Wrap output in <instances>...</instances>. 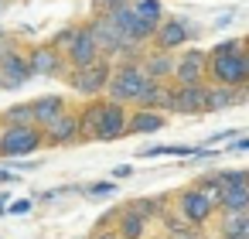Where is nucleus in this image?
Instances as JSON below:
<instances>
[{
  "label": "nucleus",
  "instance_id": "f704fd0d",
  "mask_svg": "<svg viewBox=\"0 0 249 239\" xmlns=\"http://www.w3.org/2000/svg\"><path fill=\"white\" fill-rule=\"evenodd\" d=\"M7 208V195H0V212H4Z\"/></svg>",
  "mask_w": 249,
  "mask_h": 239
},
{
  "label": "nucleus",
  "instance_id": "6ab92c4d",
  "mask_svg": "<svg viewBox=\"0 0 249 239\" xmlns=\"http://www.w3.org/2000/svg\"><path fill=\"white\" fill-rule=\"evenodd\" d=\"M103 106H106V99H103V96H92V99H86L82 110H75L82 140H92V133H96V127H99V116H103Z\"/></svg>",
  "mask_w": 249,
  "mask_h": 239
},
{
  "label": "nucleus",
  "instance_id": "4be33fe9",
  "mask_svg": "<svg viewBox=\"0 0 249 239\" xmlns=\"http://www.w3.org/2000/svg\"><path fill=\"white\" fill-rule=\"evenodd\" d=\"M130 11H133L137 18L150 21V24H160V18H164V0H130Z\"/></svg>",
  "mask_w": 249,
  "mask_h": 239
},
{
  "label": "nucleus",
  "instance_id": "473e14b6",
  "mask_svg": "<svg viewBox=\"0 0 249 239\" xmlns=\"http://www.w3.org/2000/svg\"><path fill=\"white\" fill-rule=\"evenodd\" d=\"M11 181H18V178H14L11 171H0V184H11Z\"/></svg>",
  "mask_w": 249,
  "mask_h": 239
},
{
  "label": "nucleus",
  "instance_id": "f03ea898",
  "mask_svg": "<svg viewBox=\"0 0 249 239\" xmlns=\"http://www.w3.org/2000/svg\"><path fill=\"white\" fill-rule=\"evenodd\" d=\"M143 82H147V75H143L140 62H113V69H109V82H106L103 96H106L109 103L133 106V99L140 96Z\"/></svg>",
  "mask_w": 249,
  "mask_h": 239
},
{
  "label": "nucleus",
  "instance_id": "72a5a7b5",
  "mask_svg": "<svg viewBox=\"0 0 249 239\" xmlns=\"http://www.w3.org/2000/svg\"><path fill=\"white\" fill-rule=\"evenodd\" d=\"M31 208V202H18V205H11V212H28Z\"/></svg>",
  "mask_w": 249,
  "mask_h": 239
},
{
  "label": "nucleus",
  "instance_id": "7ed1b4c3",
  "mask_svg": "<svg viewBox=\"0 0 249 239\" xmlns=\"http://www.w3.org/2000/svg\"><path fill=\"white\" fill-rule=\"evenodd\" d=\"M109 69H113L109 58H96V62H89V65H82V69H69V72H65V82H69L79 96L92 99V96H103V89H106V82H109Z\"/></svg>",
  "mask_w": 249,
  "mask_h": 239
},
{
  "label": "nucleus",
  "instance_id": "aec40b11",
  "mask_svg": "<svg viewBox=\"0 0 249 239\" xmlns=\"http://www.w3.org/2000/svg\"><path fill=\"white\" fill-rule=\"evenodd\" d=\"M113 229H116L120 239H143V232H147V219L137 215V212H130V208H123V212L116 215Z\"/></svg>",
  "mask_w": 249,
  "mask_h": 239
},
{
  "label": "nucleus",
  "instance_id": "4468645a",
  "mask_svg": "<svg viewBox=\"0 0 249 239\" xmlns=\"http://www.w3.org/2000/svg\"><path fill=\"white\" fill-rule=\"evenodd\" d=\"M171 82H178V86L205 82V52L188 48L184 55H174V75H171Z\"/></svg>",
  "mask_w": 249,
  "mask_h": 239
},
{
  "label": "nucleus",
  "instance_id": "f8f14e48",
  "mask_svg": "<svg viewBox=\"0 0 249 239\" xmlns=\"http://www.w3.org/2000/svg\"><path fill=\"white\" fill-rule=\"evenodd\" d=\"M45 144H52V147L82 144V130H79V120H75V110H72V106H69L52 127H45Z\"/></svg>",
  "mask_w": 249,
  "mask_h": 239
},
{
  "label": "nucleus",
  "instance_id": "bb28decb",
  "mask_svg": "<svg viewBox=\"0 0 249 239\" xmlns=\"http://www.w3.org/2000/svg\"><path fill=\"white\" fill-rule=\"evenodd\" d=\"M184 225H191L184 215H167V212H164V229H167V236L178 232V229H184Z\"/></svg>",
  "mask_w": 249,
  "mask_h": 239
},
{
  "label": "nucleus",
  "instance_id": "6e6552de",
  "mask_svg": "<svg viewBox=\"0 0 249 239\" xmlns=\"http://www.w3.org/2000/svg\"><path fill=\"white\" fill-rule=\"evenodd\" d=\"M86 28H89V35H92V41H96V48H99V55H103V58H113V55H116V48L123 45L120 28H116V24H113V18H109V14H103V11H96V14L86 21Z\"/></svg>",
  "mask_w": 249,
  "mask_h": 239
},
{
  "label": "nucleus",
  "instance_id": "cd10ccee",
  "mask_svg": "<svg viewBox=\"0 0 249 239\" xmlns=\"http://www.w3.org/2000/svg\"><path fill=\"white\" fill-rule=\"evenodd\" d=\"M92 4H96V11H103V14H113V11L126 7L130 0H92Z\"/></svg>",
  "mask_w": 249,
  "mask_h": 239
},
{
  "label": "nucleus",
  "instance_id": "0eeeda50",
  "mask_svg": "<svg viewBox=\"0 0 249 239\" xmlns=\"http://www.w3.org/2000/svg\"><path fill=\"white\" fill-rule=\"evenodd\" d=\"M24 58H28L31 75H48V79H55V75H65V72H69L65 55H62L55 45H48V41H41V45H35L31 52H24Z\"/></svg>",
  "mask_w": 249,
  "mask_h": 239
},
{
  "label": "nucleus",
  "instance_id": "423d86ee",
  "mask_svg": "<svg viewBox=\"0 0 249 239\" xmlns=\"http://www.w3.org/2000/svg\"><path fill=\"white\" fill-rule=\"evenodd\" d=\"M205 86H208V82H191V86H178V82H171V86H167L164 113H181V116L205 113Z\"/></svg>",
  "mask_w": 249,
  "mask_h": 239
},
{
  "label": "nucleus",
  "instance_id": "f257e3e1",
  "mask_svg": "<svg viewBox=\"0 0 249 239\" xmlns=\"http://www.w3.org/2000/svg\"><path fill=\"white\" fill-rule=\"evenodd\" d=\"M205 82L229 89H242L249 82V55L242 38H229L212 52H205Z\"/></svg>",
  "mask_w": 249,
  "mask_h": 239
},
{
  "label": "nucleus",
  "instance_id": "7c9ffc66",
  "mask_svg": "<svg viewBox=\"0 0 249 239\" xmlns=\"http://www.w3.org/2000/svg\"><path fill=\"white\" fill-rule=\"evenodd\" d=\"M89 239H116V236H113V225H99Z\"/></svg>",
  "mask_w": 249,
  "mask_h": 239
},
{
  "label": "nucleus",
  "instance_id": "c9c22d12",
  "mask_svg": "<svg viewBox=\"0 0 249 239\" xmlns=\"http://www.w3.org/2000/svg\"><path fill=\"white\" fill-rule=\"evenodd\" d=\"M4 38H7V31H4V28H0V41H4Z\"/></svg>",
  "mask_w": 249,
  "mask_h": 239
},
{
  "label": "nucleus",
  "instance_id": "a211bd4d",
  "mask_svg": "<svg viewBox=\"0 0 249 239\" xmlns=\"http://www.w3.org/2000/svg\"><path fill=\"white\" fill-rule=\"evenodd\" d=\"M215 208H222V212H249V181H246V184L218 188Z\"/></svg>",
  "mask_w": 249,
  "mask_h": 239
},
{
  "label": "nucleus",
  "instance_id": "393cba45",
  "mask_svg": "<svg viewBox=\"0 0 249 239\" xmlns=\"http://www.w3.org/2000/svg\"><path fill=\"white\" fill-rule=\"evenodd\" d=\"M212 178H215V184H218V188L246 184V171H242V167H239V171H212Z\"/></svg>",
  "mask_w": 249,
  "mask_h": 239
},
{
  "label": "nucleus",
  "instance_id": "b1692460",
  "mask_svg": "<svg viewBox=\"0 0 249 239\" xmlns=\"http://www.w3.org/2000/svg\"><path fill=\"white\" fill-rule=\"evenodd\" d=\"M14 123H31V106L21 103V106H11L0 113V127H14Z\"/></svg>",
  "mask_w": 249,
  "mask_h": 239
},
{
  "label": "nucleus",
  "instance_id": "1a4fd4ad",
  "mask_svg": "<svg viewBox=\"0 0 249 239\" xmlns=\"http://www.w3.org/2000/svg\"><path fill=\"white\" fill-rule=\"evenodd\" d=\"M103 99H106V96H103ZM126 113H130V106H123V103H109V99H106V106H103V116H99V127H96L92 140L109 144V140L126 137Z\"/></svg>",
  "mask_w": 249,
  "mask_h": 239
},
{
  "label": "nucleus",
  "instance_id": "39448f33",
  "mask_svg": "<svg viewBox=\"0 0 249 239\" xmlns=\"http://www.w3.org/2000/svg\"><path fill=\"white\" fill-rule=\"evenodd\" d=\"M201 31H198V24H191V21H184V18H160V24L154 28V35H150V45L154 48H164V52H178V48H184L188 41H195Z\"/></svg>",
  "mask_w": 249,
  "mask_h": 239
},
{
  "label": "nucleus",
  "instance_id": "9b49d317",
  "mask_svg": "<svg viewBox=\"0 0 249 239\" xmlns=\"http://www.w3.org/2000/svg\"><path fill=\"white\" fill-rule=\"evenodd\" d=\"M140 69H143V75L147 79H157V82H171V75H174V52H164V48H154V45H147L143 52H140Z\"/></svg>",
  "mask_w": 249,
  "mask_h": 239
},
{
  "label": "nucleus",
  "instance_id": "f3484780",
  "mask_svg": "<svg viewBox=\"0 0 249 239\" xmlns=\"http://www.w3.org/2000/svg\"><path fill=\"white\" fill-rule=\"evenodd\" d=\"M167 127V116L157 110H130L126 113V133H157Z\"/></svg>",
  "mask_w": 249,
  "mask_h": 239
},
{
  "label": "nucleus",
  "instance_id": "dca6fc26",
  "mask_svg": "<svg viewBox=\"0 0 249 239\" xmlns=\"http://www.w3.org/2000/svg\"><path fill=\"white\" fill-rule=\"evenodd\" d=\"M246 103V86L242 89H229V86H205V113H222L229 106Z\"/></svg>",
  "mask_w": 249,
  "mask_h": 239
},
{
  "label": "nucleus",
  "instance_id": "2f4dec72",
  "mask_svg": "<svg viewBox=\"0 0 249 239\" xmlns=\"http://www.w3.org/2000/svg\"><path fill=\"white\" fill-rule=\"evenodd\" d=\"M113 174H116V178H130V174H133V167H126V164H120V167H116Z\"/></svg>",
  "mask_w": 249,
  "mask_h": 239
},
{
  "label": "nucleus",
  "instance_id": "ddd939ff",
  "mask_svg": "<svg viewBox=\"0 0 249 239\" xmlns=\"http://www.w3.org/2000/svg\"><path fill=\"white\" fill-rule=\"evenodd\" d=\"M178 208H181V215H184L191 225H201V222H208V219L215 215V202H212L205 191H198V188L181 191V195H178Z\"/></svg>",
  "mask_w": 249,
  "mask_h": 239
},
{
  "label": "nucleus",
  "instance_id": "a878e982",
  "mask_svg": "<svg viewBox=\"0 0 249 239\" xmlns=\"http://www.w3.org/2000/svg\"><path fill=\"white\" fill-rule=\"evenodd\" d=\"M75 28H79V24H69V28H62V31H58V35H55L48 45H55L58 52H65V48H69V41L75 38Z\"/></svg>",
  "mask_w": 249,
  "mask_h": 239
},
{
  "label": "nucleus",
  "instance_id": "412c9836",
  "mask_svg": "<svg viewBox=\"0 0 249 239\" xmlns=\"http://www.w3.org/2000/svg\"><path fill=\"white\" fill-rule=\"evenodd\" d=\"M222 239H249V212H222Z\"/></svg>",
  "mask_w": 249,
  "mask_h": 239
},
{
  "label": "nucleus",
  "instance_id": "20e7f679",
  "mask_svg": "<svg viewBox=\"0 0 249 239\" xmlns=\"http://www.w3.org/2000/svg\"><path fill=\"white\" fill-rule=\"evenodd\" d=\"M41 144H45V130L35 127V123H14V127L0 130V154H4V157L35 154Z\"/></svg>",
  "mask_w": 249,
  "mask_h": 239
},
{
  "label": "nucleus",
  "instance_id": "9d476101",
  "mask_svg": "<svg viewBox=\"0 0 249 239\" xmlns=\"http://www.w3.org/2000/svg\"><path fill=\"white\" fill-rule=\"evenodd\" d=\"M62 55H65V65H69V69H82V65H89V62H96V58H103L86 24H79V28H75V38L69 41V48H65Z\"/></svg>",
  "mask_w": 249,
  "mask_h": 239
},
{
  "label": "nucleus",
  "instance_id": "2eb2a0df",
  "mask_svg": "<svg viewBox=\"0 0 249 239\" xmlns=\"http://www.w3.org/2000/svg\"><path fill=\"white\" fill-rule=\"evenodd\" d=\"M31 106V123L35 127H52L65 110H69V103H65V96H55V92H48V96H38V99H31L28 103Z\"/></svg>",
  "mask_w": 249,
  "mask_h": 239
},
{
  "label": "nucleus",
  "instance_id": "5701e85b",
  "mask_svg": "<svg viewBox=\"0 0 249 239\" xmlns=\"http://www.w3.org/2000/svg\"><path fill=\"white\" fill-rule=\"evenodd\" d=\"M126 208L137 212V215H143V219H150V215H164V198H133Z\"/></svg>",
  "mask_w": 249,
  "mask_h": 239
},
{
  "label": "nucleus",
  "instance_id": "c85d7f7f",
  "mask_svg": "<svg viewBox=\"0 0 249 239\" xmlns=\"http://www.w3.org/2000/svg\"><path fill=\"white\" fill-rule=\"evenodd\" d=\"M171 239H205V236H201V229H198V225H184V229L171 232Z\"/></svg>",
  "mask_w": 249,
  "mask_h": 239
},
{
  "label": "nucleus",
  "instance_id": "c756f323",
  "mask_svg": "<svg viewBox=\"0 0 249 239\" xmlns=\"http://www.w3.org/2000/svg\"><path fill=\"white\" fill-rule=\"evenodd\" d=\"M86 191L89 195H116V184L113 181H99V184H89Z\"/></svg>",
  "mask_w": 249,
  "mask_h": 239
}]
</instances>
